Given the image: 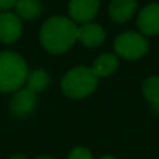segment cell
<instances>
[{
	"mask_svg": "<svg viewBox=\"0 0 159 159\" xmlns=\"http://www.w3.org/2000/svg\"><path fill=\"white\" fill-rule=\"evenodd\" d=\"M22 25L18 16L13 13L0 14V42L13 43L21 36Z\"/></svg>",
	"mask_w": 159,
	"mask_h": 159,
	"instance_id": "cell-5",
	"label": "cell"
},
{
	"mask_svg": "<svg viewBox=\"0 0 159 159\" xmlns=\"http://www.w3.org/2000/svg\"><path fill=\"white\" fill-rule=\"evenodd\" d=\"M77 25L66 17H52L41 30V43L48 52L60 55L77 41Z\"/></svg>",
	"mask_w": 159,
	"mask_h": 159,
	"instance_id": "cell-1",
	"label": "cell"
},
{
	"mask_svg": "<svg viewBox=\"0 0 159 159\" xmlns=\"http://www.w3.org/2000/svg\"><path fill=\"white\" fill-rule=\"evenodd\" d=\"M98 77L88 67H75L63 77L61 89L69 98L81 99L95 91Z\"/></svg>",
	"mask_w": 159,
	"mask_h": 159,
	"instance_id": "cell-3",
	"label": "cell"
},
{
	"mask_svg": "<svg viewBox=\"0 0 159 159\" xmlns=\"http://www.w3.org/2000/svg\"><path fill=\"white\" fill-rule=\"evenodd\" d=\"M137 10L135 0H112L109 6V16L115 22H126L134 16Z\"/></svg>",
	"mask_w": 159,
	"mask_h": 159,
	"instance_id": "cell-10",
	"label": "cell"
},
{
	"mask_svg": "<svg viewBox=\"0 0 159 159\" xmlns=\"http://www.w3.org/2000/svg\"><path fill=\"white\" fill-rule=\"evenodd\" d=\"M27 78H28V88L31 91H34L35 93L43 91L50 82L49 74L46 71H43V70H35Z\"/></svg>",
	"mask_w": 159,
	"mask_h": 159,
	"instance_id": "cell-14",
	"label": "cell"
},
{
	"mask_svg": "<svg viewBox=\"0 0 159 159\" xmlns=\"http://www.w3.org/2000/svg\"><path fill=\"white\" fill-rule=\"evenodd\" d=\"M144 96L152 105V107L159 109V77H149L144 82Z\"/></svg>",
	"mask_w": 159,
	"mask_h": 159,
	"instance_id": "cell-13",
	"label": "cell"
},
{
	"mask_svg": "<svg viewBox=\"0 0 159 159\" xmlns=\"http://www.w3.org/2000/svg\"><path fill=\"white\" fill-rule=\"evenodd\" d=\"M69 159H93L92 154L89 152V149L84 148V147H77L74 148L69 155Z\"/></svg>",
	"mask_w": 159,
	"mask_h": 159,
	"instance_id": "cell-15",
	"label": "cell"
},
{
	"mask_svg": "<svg viewBox=\"0 0 159 159\" xmlns=\"http://www.w3.org/2000/svg\"><path fill=\"white\" fill-rule=\"evenodd\" d=\"M10 159H27V158L22 157V155H14V157H11Z\"/></svg>",
	"mask_w": 159,
	"mask_h": 159,
	"instance_id": "cell-17",
	"label": "cell"
},
{
	"mask_svg": "<svg viewBox=\"0 0 159 159\" xmlns=\"http://www.w3.org/2000/svg\"><path fill=\"white\" fill-rule=\"evenodd\" d=\"M138 27L147 35L159 34V4L154 3L141 10L138 16Z\"/></svg>",
	"mask_w": 159,
	"mask_h": 159,
	"instance_id": "cell-8",
	"label": "cell"
},
{
	"mask_svg": "<svg viewBox=\"0 0 159 159\" xmlns=\"http://www.w3.org/2000/svg\"><path fill=\"white\" fill-rule=\"evenodd\" d=\"M119 66L117 57L112 53H103L95 60L92 66V71L96 74V77H107L113 71H116Z\"/></svg>",
	"mask_w": 159,
	"mask_h": 159,
	"instance_id": "cell-11",
	"label": "cell"
},
{
	"mask_svg": "<svg viewBox=\"0 0 159 159\" xmlns=\"http://www.w3.org/2000/svg\"><path fill=\"white\" fill-rule=\"evenodd\" d=\"M115 49L117 55L127 60H137L148 50L147 39L137 32H124L116 38Z\"/></svg>",
	"mask_w": 159,
	"mask_h": 159,
	"instance_id": "cell-4",
	"label": "cell"
},
{
	"mask_svg": "<svg viewBox=\"0 0 159 159\" xmlns=\"http://www.w3.org/2000/svg\"><path fill=\"white\" fill-rule=\"evenodd\" d=\"M36 159H53V158H36Z\"/></svg>",
	"mask_w": 159,
	"mask_h": 159,
	"instance_id": "cell-19",
	"label": "cell"
},
{
	"mask_svg": "<svg viewBox=\"0 0 159 159\" xmlns=\"http://www.w3.org/2000/svg\"><path fill=\"white\" fill-rule=\"evenodd\" d=\"M17 0H0V11L3 10H8L13 6H16Z\"/></svg>",
	"mask_w": 159,
	"mask_h": 159,
	"instance_id": "cell-16",
	"label": "cell"
},
{
	"mask_svg": "<svg viewBox=\"0 0 159 159\" xmlns=\"http://www.w3.org/2000/svg\"><path fill=\"white\" fill-rule=\"evenodd\" d=\"M77 41L87 48H96L105 41V31L101 25L87 22L78 28Z\"/></svg>",
	"mask_w": 159,
	"mask_h": 159,
	"instance_id": "cell-9",
	"label": "cell"
},
{
	"mask_svg": "<svg viewBox=\"0 0 159 159\" xmlns=\"http://www.w3.org/2000/svg\"><path fill=\"white\" fill-rule=\"evenodd\" d=\"M27 77V63L21 56L13 52L0 53V92L17 91Z\"/></svg>",
	"mask_w": 159,
	"mask_h": 159,
	"instance_id": "cell-2",
	"label": "cell"
},
{
	"mask_svg": "<svg viewBox=\"0 0 159 159\" xmlns=\"http://www.w3.org/2000/svg\"><path fill=\"white\" fill-rule=\"evenodd\" d=\"M99 2L98 0H70L69 11L74 21L87 24L98 13Z\"/></svg>",
	"mask_w": 159,
	"mask_h": 159,
	"instance_id": "cell-7",
	"label": "cell"
},
{
	"mask_svg": "<svg viewBox=\"0 0 159 159\" xmlns=\"http://www.w3.org/2000/svg\"><path fill=\"white\" fill-rule=\"evenodd\" d=\"M35 105H36L35 92L31 91L30 88H24V89H20L13 96L10 103V110L17 117H25V116L32 113V110L35 109Z\"/></svg>",
	"mask_w": 159,
	"mask_h": 159,
	"instance_id": "cell-6",
	"label": "cell"
},
{
	"mask_svg": "<svg viewBox=\"0 0 159 159\" xmlns=\"http://www.w3.org/2000/svg\"><path fill=\"white\" fill-rule=\"evenodd\" d=\"M101 159H116V158H112V157H103V158H101Z\"/></svg>",
	"mask_w": 159,
	"mask_h": 159,
	"instance_id": "cell-18",
	"label": "cell"
},
{
	"mask_svg": "<svg viewBox=\"0 0 159 159\" xmlns=\"http://www.w3.org/2000/svg\"><path fill=\"white\" fill-rule=\"evenodd\" d=\"M17 16L22 20H35L42 13V3L39 0H17Z\"/></svg>",
	"mask_w": 159,
	"mask_h": 159,
	"instance_id": "cell-12",
	"label": "cell"
}]
</instances>
